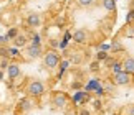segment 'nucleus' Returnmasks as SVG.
Listing matches in <instances>:
<instances>
[{"instance_id":"5","label":"nucleus","mask_w":134,"mask_h":115,"mask_svg":"<svg viewBox=\"0 0 134 115\" xmlns=\"http://www.w3.org/2000/svg\"><path fill=\"white\" fill-rule=\"evenodd\" d=\"M43 53H42V46L40 44H28L27 46V58L28 59H37V58H42Z\"/></svg>"},{"instance_id":"16","label":"nucleus","mask_w":134,"mask_h":115,"mask_svg":"<svg viewBox=\"0 0 134 115\" xmlns=\"http://www.w3.org/2000/svg\"><path fill=\"white\" fill-rule=\"evenodd\" d=\"M8 38H7V36H0V43H3V41H7Z\"/></svg>"},{"instance_id":"13","label":"nucleus","mask_w":134,"mask_h":115,"mask_svg":"<svg viewBox=\"0 0 134 115\" xmlns=\"http://www.w3.org/2000/svg\"><path fill=\"white\" fill-rule=\"evenodd\" d=\"M32 43H33V44H40V35H38V33H35V35L32 36Z\"/></svg>"},{"instance_id":"1","label":"nucleus","mask_w":134,"mask_h":115,"mask_svg":"<svg viewBox=\"0 0 134 115\" xmlns=\"http://www.w3.org/2000/svg\"><path fill=\"white\" fill-rule=\"evenodd\" d=\"M27 95L28 97H42L43 94H45V84L42 81H32V82H28V86H27Z\"/></svg>"},{"instance_id":"8","label":"nucleus","mask_w":134,"mask_h":115,"mask_svg":"<svg viewBox=\"0 0 134 115\" xmlns=\"http://www.w3.org/2000/svg\"><path fill=\"white\" fill-rule=\"evenodd\" d=\"M32 100H30L28 97H23V99H20L18 100V110L20 112H28L30 108H32Z\"/></svg>"},{"instance_id":"6","label":"nucleus","mask_w":134,"mask_h":115,"mask_svg":"<svg viewBox=\"0 0 134 115\" xmlns=\"http://www.w3.org/2000/svg\"><path fill=\"white\" fill-rule=\"evenodd\" d=\"M8 79L10 81H13V79H17V77H20V74H22V71H20V66L17 64V62H12V64L8 66Z\"/></svg>"},{"instance_id":"3","label":"nucleus","mask_w":134,"mask_h":115,"mask_svg":"<svg viewBox=\"0 0 134 115\" xmlns=\"http://www.w3.org/2000/svg\"><path fill=\"white\" fill-rule=\"evenodd\" d=\"M68 95H66L65 92H55L53 94V99H51V102H53V105L56 108H65L68 105Z\"/></svg>"},{"instance_id":"15","label":"nucleus","mask_w":134,"mask_h":115,"mask_svg":"<svg viewBox=\"0 0 134 115\" xmlns=\"http://www.w3.org/2000/svg\"><path fill=\"white\" fill-rule=\"evenodd\" d=\"M93 104H94V107H96V108H101V100H94Z\"/></svg>"},{"instance_id":"17","label":"nucleus","mask_w":134,"mask_h":115,"mask_svg":"<svg viewBox=\"0 0 134 115\" xmlns=\"http://www.w3.org/2000/svg\"><path fill=\"white\" fill-rule=\"evenodd\" d=\"M66 115H78V113H76V112H68Z\"/></svg>"},{"instance_id":"4","label":"nucleus","mask_w":134,"mask_h":115,"mask_svg":"<svg viewBox=\"0 0 134 115\" xmlns=\"http://www.w3.org/2000/svg\"><path fill=\"white\" fill-rule=\"evenodd\" d=\"M73 41L76 44H86L90 41V31H86L83 28H78L73 33Z\"/></svg>"},{"instance_id":"11","label":"nucleus","mask_w":134,"mask_h":115,"mask_svg":"<svg viewBox=\"0 0 134 115\" xmlns=\"http://www.w3.org/2000/svg\"><path fill=\"white\" fill-rule=\"evenodd\" d=\"M8 56L17 58V56H18V48H10V49H8Z\"/></svg>"},{"instance_id":"14","label":"nucleus","mask_w":134,"mask_h":115,"mask_svg":"<svg viewBox=\"0 0 134 115\" xmlns=\"http://www.w3.org/2000/svg\"><path fill=\"white\" fill-rule=\"evenodd\" d=\"M78 115H91V113H90V110H86V108H81L78 112Z\"/></svg>"},{"instance_id":"2","label":"nucleus","mask_w":134,"mask_h":115,"mask_svg":"<svg viewBox=\"0 0 134 115\" xmlns=\"http://www.w3.org/2000/svg\"><path fill=\"white\" fill-rule=\"evenodd\" d=\"M58 64H60V54L56 53V51L50 49V51H46V53L43 54V66L45 67H48V69H55Z\"/></svg>"},{"instance_id":"18","label":"nucleus","mask_w":134,"mask_h":115,"mask_svg":"<svg viewBox=\"0 0 134 115\" xmlns=\"http://www.w3.org/2000/svg\"><path fill=\"white\" fill-rule=\"evenodd\" d=\"M2 77H3V72H2V71H0V79H2Z\"/></svg>"},{"instance_id":"10","label":"nucleus","mask_w":134,"mask_h":115,"mask_svg":"<svg viewBox=\"0 0 134 115\" xmlns=\"http://www.w3.org/2000/svg\"><path fill=\"white\" fill-rule=\"evenodd\" d=\"M25 44H27V36L18 35L17 38H15V48H23Z\"/></svg>"},{"instance_id":"12","label":"nucleus","mask_w":134,"mask_h":115,"mask_svg":"<svg viewBox=\"0 0 134 115\" xmlns=\"http://www.w3.org/2000/svg\"><path fill=\"white\" fill-rule=\"evenodd\" d=\"M13 36H15V38L18 36V35H17V30H15V28H12V30H10L8 33H7V38H8V40H10V38H13Z\"/></svg>"},{"instance_id":"7","label":"nucleus","mask_w":134,"mask_h":115,"mask_svg":"<svg viewBox=\"0 0 134 115\" xmlns=\"http://www.w3.org/2000/svg\"><path fill=\"white\" fill-rule=\"evenodd\" d=\"M40 22H42V18H40V15L38 13H28V17H27V25L28 27H40Z\"/></svg>"},{"instance_id":"9","label":"nucleus","mask_w":134,"mask_h":115,"mask_svg":"<svg viewBox=\"0 0 134 115\" xmlns=\"http://www.w3.org/2000/svg\"><path fill=\"white\" fill-rule=\"evenodd\" d=\"M76 2H78V5L83 7V8H91V7H94L98 3V0H76Z\"/></svg>"}]
</instances>
